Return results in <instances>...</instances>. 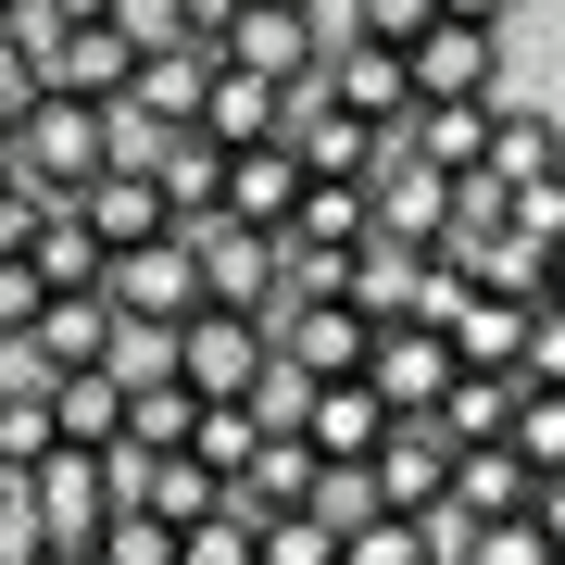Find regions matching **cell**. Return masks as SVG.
<instances>
[{
  "label": "cell",
  "mask_w": 565,
  "mask_h": 565,
  "mask_svg": "<svg viewBox=\"0 0 565 565\" xmlns=\"http://www.w3.org/2000/svg\"><path fill=\"white\" fill-rule=\"evenodd\" d=\"M39 302H51V277H39L25 252H0V352H13L25 327H39Z\"/></svg>",
  "instance_id": "cell-37"
},
{
  "label": "cell",
  "mask_w": 565,
  "mask_h": 565,
  "mask_svg": "<svg viewBox=\"0 0 565 565\" xmlns=\"http://www.w3.org/2000/svg\"><path fill=\"white\" fill-rule=\"evenodd\" d=\"M226 13H239V0H177V39H202V51H214V39H226Z\"/></svg>",
  "instance_id": "cell-40"
},
{
  "label": "cell",
  "mask_w": 565,
  "mask_h": 565,
  "mask_svg": "<svg viewBox=\"0 0 565 565\" xmlns=\"http://www.w3.org/2000/svg\"><path fill=\"white\" fill-rule=\"evenodd\" d=\"M403 76H415V102H490V88H503V25L427 13L403 39Z\"/></svg>",
  "instance_id": "cell-5"
},
{
  "label": "cell",
  "mask_w": 565,
  "mask_h": 565,
  "mask_svg": "<svg viewBox=\"0 0 565 565\" xmlns=\"http://www.w3.org/2000/svg\"><path fill=\"white\" fill-rule=\"evenodd\" d=\"M102 352H114V302H102V289H51L39 327L13 340L25 377H63V364H102Z\"/></svg>",
  "instance_id": "cell-13"
},
{
  "label": "cell",
  "mask_w": 565,
  "mask_h": 565,
  "mask_svg": "<svg viewBox=\"0 0 565 565\" xmlns=\"http://www.w3.org/2000/svg\"><path fill=\"white\" fill-rule=\"evenodd\" d=\"M163 364H177L189 403H252L277 340H264V315H239V302H189L177 327H163Z\"/></svg>",
  "instance_id": "cell-2"
},
{
  "label": "cell",
  "mask_w": 565,
  "mask_h": 565,
  "mask_svg": "<svg viewBox=\"0 0 565 565\" xmlns=\"http://www.w3.org/2000/svg\"><path fill=\"white\" fill-rule=\"evenodd\" d=\"M352 302H364V315L390 327V315L415 302V252H390V239H364V252H352Z\"/></svg>",
  "instance_id": "cell-34"
},
{
  "label": "cell",
  "mask_w": 565,
  "mask_h": 565,
  "mask_svg": "<svg viewBox=\"0 0 565 565\" xmlns=\"http://www.w3.org/2000/svg\"><path fill=\"white\" fill-rule=\"evenodd\" d=\"M0 139H13V177H39L51 202H63V189H88L102 163H151V126L126 114V102H76V88H39Z\"/></svg>",
  "instance_id": "cell-1"
},
{
  "label": "cell",
  "mask_w": 565,
  "mask_h": 565,
  "mask_svg": "<svg viewBox=\"0 0 565 565\" xmlns=\"http://www.w3.org/2000/svg\"><path fill=\"white\" fill-rule=\"evenodd\" d=\"M88 565H177V527H163L151 503H114L102 527H88Z\"/></svg>",
  "instance_id": "cell-29"
},
{
  "label": "cell",
  "mask_w": 565,
  "mask_h": 565,
  "mask_svg": "<svg viewBox=\"0 0 565 565\" xmlns=\"http://www.w3.org/2000/svg\"><path fill=\"white\" fill-rule=\"evenodd\" d=\"M440 214H452V177H440V163H415L403 139H377V163H364V239L427 252V239H440Z\"/></svg>",
  "instance_id": "cell-4"
},
{
  "label": "cell",
  "mask_w": 565,
  "mask_h": 565,
  "mask_svg": "<svg viewBox=\"0 0 565 565\" xmlns=\"http://www.w3.org/2000/svg\"><path fill=\"white\" fill-rule=\"evenodd\" d=\"M177 565H264V503H252V490H226L202 527H177Z\"/></svg>",
  "instance_id": "cell-26"
},
{
  "label": "cell",
  "mask_w": 565,
  "mask_h": 565,
  "mask_svg": "<svg viewBox=\"0 0 565 565\" xmlns=\"http://www.w3.org/2000/svg\"><path fill=\"white\" fill-rule=\"evenodd\" d=\"M315 88H327L340 114H364V126H403V114H415V76H403V51H390V39H327Z\"/></svg>",
  "instance_id": "cell-12"
},
{
  "label": "cell",
  "mask_w": 565,
  "mask_h": 565,
  "mask_svg": "<svg viewBox=\"0 0 565 565\" xmlns=\"http://www.w3.org/2000/svg\"><path fill=\"white\" fill-rule=\"evenodd\" d=\"M327 25H340V39H390V51H403L415 25H427V0H327Z\"/></svg>",
  "instance_id": "cell-36"
},
{
  "label": "cell",
  "mask_w": 565,
  "mask_h": 565,
  "mask_svg": "<svg viewBox=\"0 0 565 565\" xmlns=\"http://www.w3.org/2000/svg\"><path fill=\"white\" fill-rule=\"evenodd\" d=\"M202 126H214L226 151H239V139H277V76H252V63H226V51H214V88H202Z\"/></svg>",
  "instance_id": "cell-24"
},
{
  "label": "cell",
  "mask_w": 565,
  "mask_h": 565,
  "mask_svg": "<svg viewBox=\"0 0 565 565\" xmlns=\"http://www.w3.org/2000/svg\"><path fill=\"white\" fill-rule=\"evenodd\" d=\"M503 415H515V377H503V364H452V390L427 403L440 440H503Z\"/></svg>",
  "instance_id": "cell-22"
},
{
  "label": "cell",
  "mask_w": 565,
  "mask_h": 565,
  "mask_svg": "<svg viewBox=\"0 0 565 565\" xmlns=\"http://www.w3.org/2000/svg\"><path fill=\"white\" fill-rule=\"evenodd\" d=\"M177 239H189V277H202V302L277 315V226H239V214H177Z\"/></svg>",
  "instance_id": "cell-3"
},
{
  "label": "cell",
  "mask_w": 565,
  "mask_h": 565,
  "mask_svg": "<svg viewBox=\"0 0 565 565\" xmlns=\"http://www.w3.org/2000/svg\"><path fill=\"white\" fill-rule=\"evenodd\" d=\"M515 377H541V390H565V302L541 289L527 302V340H515Z\"/></svg>",
  "instance_id": "cell-35"
},
{
  "label": "cell",
  "mask_w": 565,
  "mask_h": 565,
  "mask_svg": "<svg viewBox=\"0 0 565 565\" xmlns=\"http://www.w3.org/2000/svg\"><path fill=\"white\" fill-rule=\"evenodd\" d=\"M289 427L315 440V465H364L377 427H390V403H377L364 377H302V415H289Z\"/></svg>",
  "instance_id": "cell-14"
},
{
  "label": "cell",
  "mask_w": 565,
  "mask_h": 565,
  "mask_svg": "<svg viewBox=\"0 0 565 565\" xmlns=\"http://www.w3.org/2000/svg\"><path fill=\"white\" fill-rule=\"evenodd\" d=\"M202 88H214V51H202V39H139V63H126L114 102L163 139V126H202Z\"/></svg>",
  "instance_id": "cell-10"
},
{
  "label": "cell",
  "mask_w": 565,
  "mask_h": 565,
  "mask_svg": "<svg viewBox=\"0 0 565 565\" xmlns=\"http://www.w3.org/2000/svg\"><path fill=\"white\" fill-rule=\"evenodd\" d=\"M39 390H51V427H63V440H88V452L126 440V377H114V364H63V377H39Z\"/></svg>",
  "instance_id": "cell-19"
},
{
  "label": "cell",
  "mask_w": 565,
  "mask_h": 565,
  "mask_svg": "<svg viewBox=\"0 0 565 565\" xmlns=\"http://www.w3.org/2000/svg\"><path fill=\"white\" fill-rule=\"evenodd\" d=\"M102 302L114 315H139V327H177L189 302H202V277H189V239L163 226V239H126L114 264H102Z\"/></svg>",
  "instance_id": "cell-11"
},
{
  "label": "cell",
  "mask_w": 565,
  "mask_h": 565,
  "mask_svg": "<svg viewBox=\"0 0 565 565\" xmlns=\"http://www.w3.org/2000/svg\"><path fill=\"white\" fill-rule=\"evenodd\" d=\"M252 440H264V415H252V403H202V415H189V452H202V465H214L226 490H239V465H252Z\"/></svg>",
  "instance_id": "cell-31"
},
{
  "label": "cell",
  "mask_w": 565,
  "mask_h": 565,
  "mask_svg": "<svg viewBox=\"0 0 565 565\" xmlns=\"http://www.w3.org/2000/svg\"><path fill=\"white\" fill-rule=\"evenodd\" d=\"M427 13H465V25H515V0H427Z\"/></svg>",
  "instance_id": "cell-41"
},
{
  "label": "cell",
  "mask_w": 565,
  "mask_h": 565,
  "mask_svg": "<svg viewBox=\"0 0 565 565\" xmlns=\"http://www.w3.org/2000/svg\"><path fill=\"white\" fill-rule=\"evenodd\" d=\"M440 490H452V440H440L427 415H390L377 452H364V503H390V515H440Z\"/></svg>",
  "instance_id": "cell-7"
},
{
  "label": "cell",
  "mask_w": 565,
  "mask_h": 565,
  "mask_svg": "<svg viewBox=\"0 0 565 565\" xmlns=\"http://www.w3.org/2000/svg\"><path fill=\"white\" fill-rule=\"evenodd\" d=\"M364 390H377L390 415H427V403L452 390V340H440L427 315H390L377 340H364Z\"/></svg>",
  "instance_id": "cell-9"
},
{
  "label": "cell",
  "mask_w": 565,
  "mask_h": 565,
  "mask_svg": "<svg viewBox=\"0 0 565 565\" xmlns=\"http://www.w3.org/2000/svg\"><path fill=\"white\" fill-rule=\"evenodd\" d=\"M189 415H202V403H189L177 377H126V452H177Z\"/></svg>",
  "instance_id": "cell-27"
},
{
  "label": "cell",
  "mask_w": 565,
  "mask_h": 565,
  "mask_svg": "<svg viewBox=\"0 0 565 565\" xmlns=\"http://www.w3.org/2000/svg\"><path fill=\"white\" fill-rule=\"evenodd\" d=\"M264 340H277L289 377H364L377 315H364V302H277V315H264Z\"/></svg>",
  "instance_id": "cell-8"
},
{
  "label": "cell",
  "mask_w": 565,
  "mask_h": 565,
  "mask_svg": "<svg viewBox=\"0 0 565 565\" xmlns=\"http://www.w3.org/2000/svg\"><path fill=\"white\" fill-rule=\"evenodd\" d=\"M440 565H452V553H440Z\"/></svg>",
  "instance_id": "cell-44"
},
{
  "label": "cell",
  "mask_w": 565,
  "mask_h": 565,
  "mask_svg": "<svg viewBox=\"0 0 565 565\" xmlns=\"http://www.w3.org/2000/svg\"><path fill=\"white\" fill-rule=\"evenodd\" d=\"M25 264H39L51 289H102V264H114V252H102V226H88L76 202H51V214H39V239H25Z\"/></svg>",
  "instance_id": "cell-25"
},
{
  "label": "cell",
  "mask_w": 565,
  "mask_h": 565,
  "mask_svg": "<svg viewBox=\"0 0 565 565\" xmlns=\"http://www.w3.org/2000/svg\"><path fill=\"white\" fill-rule=\"evenodd\" d=\"M503 102V88H490ZM490 102H415L390 139H403L415 163H440V177H478V151H490Z\"/></svg>",
  "instance_id": "cell-18"
},
{
  "label": "cell",
  "mask_w": 565,
  "mask_h": 565,
  "mask_svg": "<svg viewBox=\"0 0 565 565\" xmlns=\"http://www.w3.org/2000/svg\"><path fill=\"white\" fill-rule=\"evenodd\" d=\"M553 163H565V126H553V114H527V102H490V151H478V177L527 189V177H553Z\"/></svg>",
  "instance_id": "cell-21"
},
{
  "label": "cell",
  "mask_w": 565,
  "mask_h": 565,
  "mask_svg": "<svg viewBox=\"0 0 565 565\" xmlns=\"http://www.w3.org/2000/svg\"><path fill=\"white\" fill-rule=\"evenodd\" d=\"M51 440H63V427H51V390H39V377H13V390H0V478H25Z\"/></svg>",
  "instance_id": "cell-30"
},
{
  "label": "cell",
  "mask_w": 565,
  "mask_h": 565,
  "mask_svg": "<svg viewBox=\"0 0 565 565\" xmlns=\"http://www.w3.org/2000/svg\"><path fill=\"white\" fill-rule=\"evenodd\" d=\"M126 503H151L163 527H202V515L226 503V478H214V465L177 440V452H139V490H126Z\"/></svg>",
  "instance_id": "cell-20"
},
{
  "label": "cell",
  "mask_w": 565,
  "mask_h": 565,
  "mask_svg": "<svg viewBox=\"0 0 565 565\" xmlns=\"http://www.w3.org/2000/svg\"><path fill=\"white\" fill-rule=\"evenodd\" d=\"M151 177H163V202H177V214H214L226 139H214V126H163V139H151Z\"/></svg>",
  "instance_id": "cell-23"
},
{
  "label": "cell",
  "mask_w": 565,
  "mask_h": 565,
  "mask_svg": "<svg viewBox=\"0 0 565 565\" xmlns=\"http://www.w3.org/2000/svg\"><path fill=\"white\" fill-rule=\"evenodd\" d=\"M63 202L102 226V252H126V239H163V226H177V202H163V177H151V163H102V177H88V189H63Z\"/></svg>",
  "instance_id": "cell-15"
},
{
  "label": "cell",
  "mask_w": 565,
  "mask_h": 565,
  "mask_svg": "<svg viewBox=\"0 0 565 565\" xmlns=\"http://www.w3.org/2000/svg\"><path fill=\"white\" fill-rule=\"evenodd\" d=\"M25 102H39V51H25V39H13V25H0V126H13Z\"/></svg>",
  "instance_id": "cell-38"
},
{
  "label": "cell",
  "mask_w": 565,
  "mask_h": 565,
  "mask_svg": "<svg viewBox=\"0 0 565 565\" xmlns=\"http://www.w3.org/2000/svg\"><path fill=\"white\" fill-rule=\"evenodd\" d=\"M553 565H565V553H553Z\"/></svg>",
  "instance_id": "cell-45"
},
{
  "label": "cell",
  "mask_w": 565,
  "mask_h": 565,
  "mask_svg": "<svg viewBox=\"0 0 565 565\" xmlns=\"http://www.w3.org/2000/svg\"><path fill=\"white\" fill-rule=\"evenodd\" d=\"M503 440L527 452V478H553V465H565V390L515 377V415H503Z\"/></svg>",
  "instance_id": "cell-28"
},
{
  "label": "cell",
  "mask_w": 565,
  "mask_h": 565,
  "mask_svg": "<svg viewBox=\"0 0 565 565\" xmlns=\"http://www.w3.org/2000/svg\"><path fill=\"white\" fill-rule=\"evenodd\" d=\"M440 503L478 527V515H527V452L515 440H452V490Z\"/></svg>",
  "instance_id": "cell-17"
},
{
  "label": "cell",
  "mask_w": 565,
  "mask_h": 565,
  "mask_svg": "<svg viewBox=\"0 0 565 565\" xmlns=\"http://www.w3.org/2000/svg\"><path fill=\"white\" fill-rule=\"evenodd\" d=\"M25 565H88V553H76V541H39V553H25Z\"/></svg>",
  "instance_id": "cell-43"
},
{
  "label": "cell",
  "mask_w": 565,
  "mask_h": 565,
  "mask_svg": "<svg viewBox=\"0 0 565 565\" xmlns=\"http://www.w3.org/2000/svg\"><path fill=\"white\" fill-rule=\"evenodd\" d=\"M541 289H553V302H565V239H553V252H541Z\"/></svg>",
  "instance_id": "cell-42"
},
{
  "label": "cell",
  "mask_w": 565,
  "mask_h": 565,
  "mask_svg": "<svg viewBox=\"0 0 565 565\" xmlns=\"http://www.w3.org/2000/svg\"><path fill=\"white\" fill-rule=\"evenodd\" d=\"M527 515H541V541L565 553V465H553V478H527Z\"/></svg>",
  "instance_id": "cell-39"
},
{
  "label": "cell",
  "mask_w": 565,
  "mask_h": 565,
  "mask_svg": "<svg viewBox=\"0 0 565 565\" xmlns=\"http://www.w3.org/2000/svg\"><path fill=\"white\" fill-rule=\"evenodd\" d=\"M264 565H340V515H327V503L264 515Z\"/></svg>",
  "instance_id": "cell-33"
},
{
  "label": "cell",
  "mask_w": 565,
  "mask_h": 565,
  "mask_svg": "<svg viewBox=\"0 0 565 565\" xmlns=\"http://www.w3.org/2000/svg\"><path fill=\"white\" fill-rule=\"evenodd\" d=\"M327 39H340V25H327V0H239V13H226V63H252V76H315L327 63Z\"/></svg>",
  "instance_id": "cell-6"
},
{
  "label": "cell",
  "mask_w": 565,
  "mask_h": 565,
  "mask_svg": "<svg viewBox=\"0 0 565 565\" xmlns=\"http://www.w3.org/2000/svg\"><path fill=\"white\" fill-rule=\"evenodd\" d=\"M289 202H302V163H289V139H239V151H226L214 214H239V226H289Z\"/></svg>",
  "instance_id": "cell-16"
},
{
  "label": "cell",
  "mask_w": 565,
  "mask_h": 565,
  "mask_svg": "<svg viewBox=\"0 0 565 565\" xmlns=\"http://www.w3.org/2000/svg\"><path fill=\"white\" fill-rule=\"evenodd\" d=\"M452 565H553V541H541V515H478V527H452Z\"/></svg>",
  "instance_id": "cell-32"
}]
</instances>
